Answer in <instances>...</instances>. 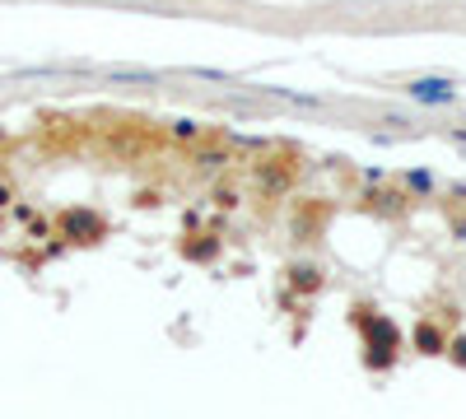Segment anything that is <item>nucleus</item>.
I'll list each match as a JSON object with an SVG mask.
<instances>
[{"instance_id": "nucleus-6", "label": "nucleus", "mask_w": 466, "mask_h": 419, "mask_svg": "<svg viewBox=\"0 0 466 419\" xmlns=\"http://www.w3.org/2000/svg\"><path fill=\"white\" fill-rule=\"evenodd\" d=\"M289 275H294V285H298V289H317V285H322L313 266H298V270H289Z\"/></svg>"}, {"instance_id": "nucleus-4", "label": "nucleus", "mask_w": 466, "mask_h": 419, "mask_svg": "<svg viewBox=\"0 0 466 419\" xmlns=\"http://www.w3.org/2000/svg\"><path fill=\"white\" fill-rule=\"evenodd\" d=\"M416 350H420V354H443V350H448V335L438 331L434 322H420V326H416Z\"/></svg>"}, {"instance_id": "nucleus-10", "label": "nucleus", "mask_w": 466, "mask_h": 419, "mask_svg": "<svg viewBox=\"0 0 466 419\" xmlns=\"http://www.w3.org/2000/svg\"><path fill=\"white\" fill-rule=\"evenodd\" d=\"M452 140H457V145H466V131H448Z\"/></svg>"}, {"instance_id": "nucleus-8", "label": "nucleus", "mask_w": 466, "mask_h": 419, "mask_svg": "<svg viewBox=\"0 0 466 419\" xmlns=\"http://www.w3.org/2000/svg\"><path fill=\"white\" fill-rule=\"evenodd\" d=\"M173 135H178V140H196L201 131H196V122H178V126H173Z\"/></svg>"}, {"instance_id": "nucleus-3", "label": "nucleus", "mask_w": 466, "mask_h": 419, "mask_svg": "<svg viewBox=\"0 0 466 419\" xmlns=\"http://www.w3.org/2000/svg\"><path fill=\"white\" fill-rule=\"evenodd\" d=\"M61 229H66V238L98 242V238H103V219L89 214V210H70V214H61Z\"/></svg>"}, {"instance_id": "nucleus-5", "label": "nucleus", "mask_w": 466, "mask_h": 419, "mask_svg": "<svg viewBox=\"0 0 466 419\" xmlns=\"http://www.w3.org/2000/svg\"><path fill=\"white\" fill-rule=\"evenodd\" d=\"M215 251H219L215 238H206V242H182V257H191V261H210Z\"/></svg>"}, {"instance_id": "nucleus-2", "label": "nucleus", "mask_w": 466, "mask_h": 419, "mask_svg": "<svg viewBox=\"0 0 466 419\" xmlns=\"http://www.w3.org/2000/svg\"><path fill=\"white\" fill-rule=\"evenodd\" d=\"M406 98L410 103H425V107H448V103H457V89L448 79H410L406 84Z\"/></svg>"}, {"instance_id": "nucleus-7", "label": "nucleus", "mask_w": 466, "mask_h": 419, "mask_svg": "<svg viewBox=\"0 0 466 419\" xmlns=\"http://www.w3.org/2000/svg\"><path fill=\"white\" fill-rule=\"evenodd\" d=\"M452 363H457V369H466V335H461V341H448V350H443Z\"/></svg>"}, {"instance_id": "nucleus-1", "label": "nucleus", "mask_w": 466, "mask_h": 419, "mask_svg": "<svg viewBox=\"0 0 466 419\" xmlns=\"http://www.w3.org/2000/svg\"><path fill=\"white\" fill-rule=\"evenodd\" d=\"M397 350H401V331L388 317L373 313V322H369V363L373 369H388V363L397 359Z\"/></svg>"}, {"instance_id": "nucleus-9", "label": "nucleus", "mask_w": 466, "mask_h": 419, "mask_svg": "<svg viewBox=\"0 0 466 419\" xmlns=\"http://www.w3.org/2000/svg\"><path fill=\"white\" fill-rule=\"evenodd\" d=\"M406 187H416V191H429V187H434V178H429V173H416V178H406Z\"/></svg>"}]
</instances>
